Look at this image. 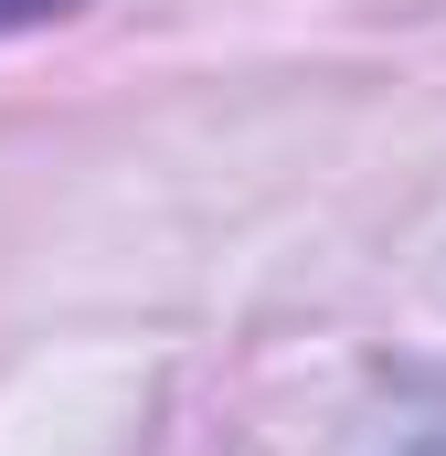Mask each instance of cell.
Segmentation results:
<instances>
[{"instance_id": "cell-2", "label": "cell", "mask_w": 446, "mask_h": 456, "mask_svg": "<svg viewBox=\"0 0 446 456\" xmlns=\"http://www.w3.org/2000/svg\"><path fill=\"white\" fill-rule=\"evenodd\" d=\"M415 456H446V425H436V436H425V446H415Z\"/></svg>"}, {"instance_id": "cell-1", "label": "cell", "mask_w": 446, "mask_h": 456, "mask_svg": "<svg viewBox=\"0 0 446 456\" xmlns=\"http://www.w3.org/2000/svg\"><path fill=\"white\" fill-rule=\"evenodd\" d=\"M54 11H75V0H0V32H21V21H54Z\"/></svg>"}]
</instances>
